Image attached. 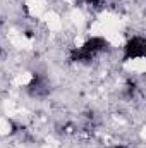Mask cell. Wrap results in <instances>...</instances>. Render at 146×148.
I'll use <instances>...</instances> for the list:
<instances>
[{
    "label": "cell",
    "mask_w": 146,
    "mask_h": 148,
    "mask_svg": "<svg viewBox=\"0 0 146 148\" xmlns=\"http://www.w3.org/2000/svg\"><path fill=\"white\" fill-rule=\"evenodd\" d=\"M146 55V40L141 36H132L124 45V60H138Z\"/></svg>",
    "instance_id": "1"
},
{
    "label": "cell",
    "mask_w": 146,
    "mask_h": 148,
    "mask_svg": "<svg viewBox=\"0 0 146 148\" xmlns=\"http://www.w3.org/2000/svg\"><path fill=\"white\" fill-rule=\"evenodd\" d=\"M50 91H52V88H50L48 79L43 77V76H40V74H35L33 79H31L29 84H28V93H29L31 97H35V98H43V97H46Z\"/></svg>",
    "instance_id": "2"
},
{
    "label": "cell",
    "mask_w": 146,
    "mask_h": 148,
    "mask_svg": "<svg viewBox=\"0 0 146 148\" xmlns=\"http://www.w3.org/2000/svg\"><path fill=\"white\" fill-rule=\"evenodd\" d=\"M81 2H84V3H88V5H98L102 0H81Z\"/></svg>",
    "instance_id": "3"
},
{
    "label": "cell",
    "mask_w": 146,
    "mask_h": 148,
    "mask_svg": "<svg viewBox=\"0 0 146 148\" xmlns=\"http://www.w3.org/2000/svg\"><path fill=\"white\" fill-rule=\"evenodd\" d=\"M115 148H126V147H122V145H120V147H115Z\"/></svg>",
    "instance_id": "4"
}]
</instances>
